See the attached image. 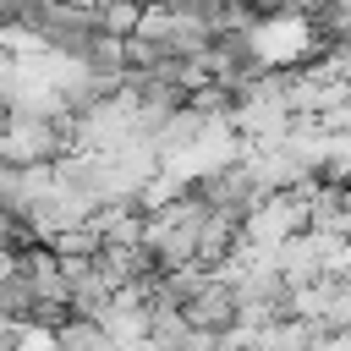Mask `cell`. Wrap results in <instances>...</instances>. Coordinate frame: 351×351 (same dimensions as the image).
I'll return each instance as SVG.
<instances>
[{
	"label": "cell",
	"instance_id": "1",
	"mask_svg": "<svg viewBox=\"0 0 351 351\" xmlns=\"http://www.w3.org/2000/svg\"><path fill=\"white\" fill-rule=\"evenodd\" d=\"M302 44H307V22H263L258 33H252V49L263 55V60H291V55H302Z\"/></svg>",
	"mask_w": 351,
	"mask_h": 351
}]
</instances>
